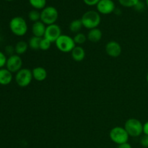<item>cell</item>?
<instances>
[{"label": "cell", "instance_id": "cell-1", "mask_svg": "<svg viewBox=\"0 0 148 148\" xmlns=\"http://www.w3.org/2000/svg\"><path fill=\"white\" fill-rule=\"evenodd\" d=\"M82 25L84 27L91 30L93 28H97L101 24V17L100 13L98 11L89 10L83 14L81 17Z\"/></svg>", "mask_w": 148, "mask_h": 148}, {"label": "cell", "instance_id": "cell-2", "mask_svg": "<svg viewBox=\"0 0 148 148\" xmlns=\"http://www.w3.org/2000/svg\"><path fill=\"white\" fill-rule=\"evenodd\" d=\"M9 26L12 33L18 37L24 36L27 33L28 29L26 20L20 16L13 17L10 20Z\"/></svg>", "mask_w": 148, "mask_h": 148}, {"label": "cell", "instance_id": "cell-3", "mask_svg": "<svg viewBox=\"0 0 148 148\" xmlns=\"http://www.w3.org/2000/svg\"><path fill=\"white\" fill-rule=\"evenodd\" d=\"M124 127L130 137H138L143 133V124L137 119L131 118L127 119Z\"/></svg>", "mask_w": 148, "mask_h": 148}, {"label": "cell", "instance_id": "cell-4", "mask_svg": "<svg viewBox=\"0 0 148 148\" xmlns=\"http://www.w3.org/2000/svg\"><path fill=\"white\" fill-rule=\"evenodd\" d=\"M58 17L59 12L54 7H46L40 12V21L43 22L46 26L56 24Z\"/></svg>", "mask_w": 148, "mask_h": 148}, {"label": "cell", "instance_id": "cell-5", "mask_svg": "<svg viewBox=\"0 0 148 148\" xmlns=\"http://www.w3.org/2000/svg\"><path fill=\"white\" fill-rule=\"evenodd\" d=\"M109 137L113 143L119 145L123 143H128L130 136L124 127L117 126L111 129L109 132Z\"/></svg>", "mask_w": 148, "mask_h": 148}, {"label": "cell", "instance_id": "cell-6", "mask_svg": "<svg viewBox=\"0 0 148 148\" xmlns=\"http://www.w3.org/2000/svg\"><path fill=\"white\" fill-rule=\"evenodd\" d=\"M55 45H56L58 50L63 52V53L72 52L74 48L76 46L73 38L65 34H62L56 40V41L55 42Z\"/></svg>", "mask_w": 148, "mask_h": 148}, {"label": "cell", "instance_id": "cell-7", "mask_svg": "<svg viewBox=\"0 0 148 148\" xmlns=\"http://www.w3.org/2000/svg\"><path fill=\"white\" fill-rule=\"evenodd\" d=\"M14 79L18 86L20 88H26L31 83L33 79L32 70L27 68H22L16 73Z\"/></svg>", "mask_w": 148, "mask_h": 148}, {"label": "cell", "instance_id": "cell-8", "mask_svg": "<svg viewBox=\"0 0 148 148\" xmlns=\"http://www.w3.org/2000/svg\"><path fill=\"white\" fill-rule=\"evenodd\" d=\"M23 59L19 55L13 54L8 57L6 63V68L12 73H17L22 69Z\"/></svg>", "mask_w": 148, "mask_h": 148}, {"label": "cell", "instance_id": "cell-9", "mask_svg": "<svg viewBox=\"0 0 148 148\" xmlns=\"http://www.w3.org/2000/svg\"><path fill=\"white\" fill-rule=\"evenodd\" d=\"M62 35V29L60 26L58 25L57 24H53L46 26V32L43 38L48 39L51 43H55Z\"/></svg>", "mask_w": 148, "mask_h": 148}, {"label": "cell", "instance_id": "cell-10", "mask_svg": "<svg viewBox=\"0 0 148 148\" xmlns=\"http://www.w3.org/2000/svg\"><path fill=\"white\" fill-rule=\"evenodd\" d=\"M100 14H109L116 10V6L113 0H101L96 5Z\"/></svg>", "mask_w": 148, "mask_h": 148}, {"label": "cell", "instance_id": "cell-11", "mask_svg": "<svg viewBox=\"0 0 148 148\" xmlns=\"http://www.w3.org/2000/svg\"><path fill=\"white\" fill-rule=\"evenodd\" d=\"M106 52L109 56L113 58H117L121 55L122 49L119 43L115 40H111L106 45Z\"/></svg>", "mask_w": 148, "mask_h": 148}, {"label": "cell", "instance_id": "cell-12", "mask_svg": "<svg viewBox=\"0 0 148 148\" xmlns=\"http://www.w3.org/2000/svg\"><path fill=\"white\" fill-rule=\"evenodd\" d=\"M46 25L43 22H41L40 20V21L33 23V24L32 25L31 31L33 36L43 38L44 37L45 32H46Z\"/></svg>", "mask_w": 148, "mask_h": 148}, {"label": "cell", "instance_id": "cell-13", "mask_svg": "<svg viewBox=\"0 0 148 148\" xmlns=\"http://www.w3.org/2000/svg\"><path fill=\"white\" fill-rule=\"evenodd\" d=\"M33 79L38 82H43L47 77V71L43 66H36L32 69Z\"/></svg>", "mask_w": 148, "mask_h": 148}, {"label": "cell", "instance_id": "cell-14", "mask_svg": "<svg viewBox=\"0 0 148 148\" xmlns=\"http://www.w3.org/2000/svg\"><path fill=\"white\" fill-rule=\"evenodd\" d=\"M12 73L7 68L0 69V85H7L12 81Z\"/></svg>", "mask_w": 148, "mask_h": 148}, {"label": "cell", "instance_id": "cell-15", "mask_svg": "<svg viewBox=\"0 0 148 148\" xmlns=\"http://www.w3.org/2000/svg\"><path fill=\"white\" fill-rule=\"evenodd\" d=\"M103 37V33L99 28H93L89 30L88 35H87V38L89 41L92 43H97L101 40Z\"/></svg>", "mask_w": 148, "mask_h": 148}, {"label": "cell", "instance_id": "cell-16", "mask_svg": "<svg viewBox=\"0 0 148 148\" xmlns=\"http://www.w3.org/2000/svg\"><path fill=\"white\" fill-rule=\"evenodd\" d=\"M71 56L75 62H82L85 57V51L82 46H76L71 52Z\"/></svg>", "mask_w": 148, "mask_h": 148}, {"label": "cell", "instance_id": "cell-17", "mask_svg": "<svg viewBox=\"0 0 148 148\" xmlns=\"http://www.w3.org/2000/svg\"><path fill=\"white\" fill-rule=\"evenodd\" d=\"M28 47V43L24 41V40H20V41L17 42L14 46V52L16 53V54L19 55V56L24 54L25 53L27 52Z\"/></svg>", "mask_w": 148, "mask_h": 148}, {"label": "cell", "instance_id": "cell-18", "mask_svg": "<svg viewBox=\"0 0 148 148\" xmlns=\"http://www.w3.org/2000/svg\"><path fill=\"white\" fill-rule=\"evenodd\" d=\"M82 27H83V25H82L81 19H76V20H72L69 25V30L73 33H79Z\"/></svg>", "mask_w": 148, "mask_h": 148}, {"label": "cell", "instance_id": "cell-19", "mask_svg": "<svg viewBox=\"0 0 148 148\" xmlns=\"http://www.w3.org/2000/svg\"><path fill=\"white\" fill-rule=\"evenodd\" d=\"M42 38L32 36L28 41L29 48L32 50H38L40 49V43L41 41Z\"/></svg>", "mask_w": 148, "mask_h": 148}, {"label": "cell", "instance_id": "cell-20", "mask_svg": "<svg viewBox=\"0 0 148 148\" xmlns=\"http://www.w3.org/2000/svg\"><path fill=\"white\" fill-rule=\"evenodd\" d=\"M29 2L34 10H42L46 5V0H29Z\"/></svg>", "mask_w": 148, "mask_h": 148}, {"label": "cell", "instance_id": "cell-21", "mask_svg": "<svg viewBox=\"0 0 148 148\" xmlns=\"http://www.w3.org/2000/svg\"><path fill=\"white\" fill-rule=\"evenodd\" d=\"M74 41H75V44L76 45H82L86 42L88 40L87 36L84 34L83 33H78L75 34V36L73 37Z\"/></svg>", "mask_w": 148, "mask_h": 148}, {"label": "cell", "instance_id": "cell-22", "mask_svg": "<svg viewBox=\"0 0 148 148\" xmlns=\"http://www.w3.org/2000/svg\"><path fill=\"white\" fill-rule=\"evenodd\" d=\"M28 18L33 23L40 21V12L37 10H32L28 13Z\"/></svg>", "mask_w": 148, "mask_h": 148}, {"label": "cell", "instance_id": "cell-23", "mask_svg": "<svg viewBox=\"0 0 148 148\" xmlns=\"http://www.w3.org/2000/svg\"><path fill=\"white\" fill-rule=\"evenodd\" d=\"M140 0H119V2L124 7H134Z\"/></svg>", "mask_w": 148, "mask_h": 148}, {"label": "cell", "instance_id": "cell-24", "mask_svg": "<svg viewBox=\"0 0 148 148\" xmlns=\"http://www.w3.org/2000/svg\"><path fill=\"white\" fill-rule=\"evenodd\" d=\"M51 43V42L49 41L48 39L45 38H42L41 41H40V49L42 51L49 50L50 49Z\"/></svg>", "mask_w": 148, "mask_h": 148}, {"label": "cell", "instance_id": "cell-25", "mask_svg": "<svg viewBox=\"0 0 148 148\" xmlns=\"http://www.w3.org/2000/svg\"><path fill=\"white\" fill-rule=\"evenodd\" d=\"M7 60V59L6 57L5 54L0 51V69H2V68H4V66H6Z\"/></svg>", "mask_w": 148, "mask_h": 148}, {"label": "cell", "instance_id": "cell-26", "mask_svg": "<svg viewBox=\"0 0 148 148\" xmlns=\"http://www.w3.org/2000/svg\"><path fill=\"white\" fill-rule=\"evenodd\" d=\"M140 145H141L143 147L147 148L148 147V136L144 134V135L140 138Z\"/></svg>", "mask_w": 148, "mask_h": 148}, {"label": "cell", "instance_id": "cell-27", "mask_svg": "<svg viewBox=\"0 0 148 148\" xmlns=\"http://www.w3.org/2000/svg\"><path fill=\"white\" fill-rule=\"evenodd\" d=\"M101 0H83L84 3L88 6H95L98 4V3Z\"/></svg>", "mask_w": 148, "mask_h": 148}, {"label": "cell", "instance_id": "cell-28", "mask_svg": "<svg viewBox=\"0 0 148 148\" xmlns=\"http://www.w3.org/2000/svg\"><path fill=\"white\" fill-rule=\"evenodd\" d=\"M5 51L8 54H10V56H11V55L14 54L13 53L14 52V47H12V46H7L5 48Z\"/></svg>", "mask_w": 148, "mask_h": 148}, {"label": "cell", "instance_id": "cell-29", "mask_svg": "<svg viewBox=\"0 0 148 148\" xmlns=\"http://www.w3.org/2000/svg\"><path fill=\"white\" fill-rule=\"evenodd\" d=\"M143 134L148 136V121L143 124Z\"/></svg>", "mask_w": 148, "mask_h": 148}, {"label": "cell", "instance_id": "cell-30", "mask_svg": "<svg viewBox=\"0 0 148 148\" xmlns=\"http://www.w3.org/2000/svg\"><path fill=\"white\" fill-rule=\"evenodd\" d=\"M117 148H132V145L129 143H126L121 145H119Z\"/></svg>", "mask_w": 148, "mask_h": 148}, {"label": "cell", "instance_id": "cell-31", "mask_svg": "<svg viewBox=\"0 0 148 148\" xmlns=\"http://www.w3.org/2000/svg\"><path fill=\"white\" fill-rule=\"evenodd\" d=\"M144 7H145V5H144V4L143 3V1H139L138 4H137V5L134 7V8L137 10H142L143 8H144Z\"/></svg>", "mask_w": 148, "mask_h": 148}, {"label": "cell", "instance_id": "cell-32", "mask_svg": "<svg viewBox=\"0 0 148 148\" xmlns=\"http://www.w3.org/2000/svg\"><path fill=\"white\" fill-rule=\"evenodd\" d=\"M145 2H146V5H147V7L148 8V0H145Z\"/></svg>", "mask_w": 148, "mask_h": 148}, {"label": "cell", "instance_id": "cell-33", "mask_svg": "<svg viewBox=\"0 0 148 148\" xmlns=\"http://www.w3.org/2000/svg\"><path fill=\"white\" fill-rule=\"evenodd\" d=\"M146 79H147V84H148V72H147V77H146Z\"/></svg>", "mask_w": 148, "mask_h": 148}, {"label": "cell", "instance_id": "cell-34", "mask_svg": "<svg viewBox=\"0 0 148 148\" xmlns=\"http://www.w3.org/2000/svg\"><path fill=\"white\" fill-rule=\"evenodd\" d=\"M6 1H12V0H6Z\"/></svg>", "mask_w": 148, "mask_h": 148}]
</instances>
